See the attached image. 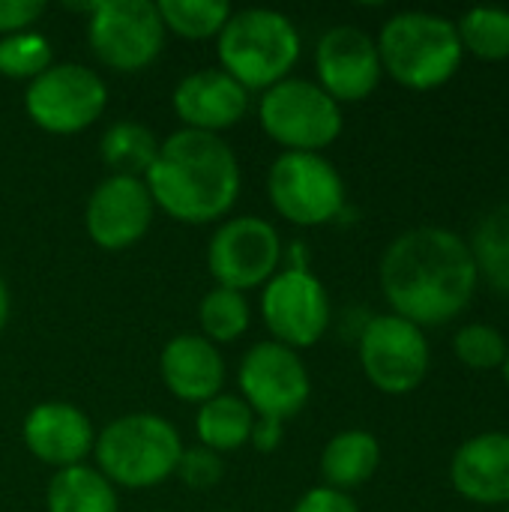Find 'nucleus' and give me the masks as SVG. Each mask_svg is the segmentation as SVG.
Segmentation results:
<instances>
[{
	"label": "nucleus",
	"mask_w": 509,
	"mask_h": 512,
	"mask_svg": "<svg viewBox=\"0 0 509 512\" xmlns=\"http://www.w3.org/2000/svg\"><path fill=\"white\" fill-rule=\"evenodd\" d=\"M378 276L393 315L420 330L459 318L480 285L468 240L435 225L399 234L387 246Z\"/></svg>",
	"instance_id": "nucleus-1"
},
{
	"label": "nucleus",
	"mask_w": 509,
	"mask_h": 512,
	"mask_svg": "<svg viewBox=\"0 0 509 512\" xmlns=\"http://www.w3.org/2000/svg\"><path fill=\"white\" fill-rule=\"evenodd\" d=\"M147 192L177 222H213L237 201V156L219 135L180 129L159 144V156L147 171Z\"/></svg>",
	"instance_id": "nucleus-2"
},
{
	"label": "nucleus",
	"mask_w": 509,
	"mask_h": 512,
	"mask_svg": "<svg viewBox=\"0 0 509 512\" xmlns=\"http://www.w3.org/2000/svg\"><path fill=\"white\" fill-rule=\"evenodd\" d=\"M375 45L381 69L408 90L444 87L465 60L456 21L438 12L408 9L387 18Z\"/></svg>",
	"instance_id": "nucleus-3"
},
{
	"label": "nucleus",
	"mask_w": 509,
	"mask_h": 512,
	"mask_svg": "<svg viewBox=\"0 0 509 512\" xmlns=\"http://www.w3.org/2000/svg\"><path fill=\"white\" fill-rule=\"evenodd\" d=\"M300 57V33L294 21L276 9L231 12L219 33V60L246 93L270 90L285 81Z\"/></svg>",
	"instance_id": "nucleus-4"
},
{
	"label": "nucleus",
	"mask_w": 509,
	"mask_h": 512,
	"mask_svg": "<svg viewBox=\"0 0 509 512\" xmlns=\"http://www.w3.org/2000/svg\"><path fill=\"white\" fill-rule=\"evenodd\" d=\"M99 474L123 489L165 483L183 456L177 429L156 414H126L108 423L93 444Z\"/></svg>",
	"instance_id": "nucleus-5"
},
{
	"label": "nucleus",
	"mask_w": 509,
	"mask_h": 512,
	"mask_svg": "<svg viewBox=\"0 0 509 512\" xmlns=\"http://www.w3.org/2000/svg\"><path fill=\"white\" fill-rule=\"evenodd\" d=\"M258 117L285 153H321L342 132L339 102L306 78H285L264 90Z\"/></svg>",
	"instance_id": "nucleus-6"
},
{
	"label": "nucleus",
	"mask_w": 509,
	"mask_h": 512,
	"mask_svg": "<svg viewBox=\"0 0 509 512\" xmlns=\"http://www.w3.org/2000/svg\"><path fill=\"white\" fill-rule=\"evenodd\" d=\"M87 39L99 63L117 72L150 66L165 45V24L156 3L147 0H99L90 6Z\"/></svg>",
	"instance_id": "nucleus-7"
},
{
	"label": "nucleus",
	"mask_w": 509,
	"mask_h": 512,
	"mask_svg": "<svg viewBox=\"0 0 509 512\" xmlns=\"http://www.w3.org/2000/svg\"><path fill=\"white\" fill-rule=\"evenodd\" d=\"M267 192L276 213L303 228L324 225L345 207V183L321 153H282L270 168Z\"/></svg>",
	"instance_id": "nucleus-8"
},
{
	"label": "nucleus",
	"mask_w": 509,
	"mask_h": 512,
	"mask_svg": "<svg viewBox=\"0 0 509 512\" xmlns=\"http://www.w3.org/2000/svg\"><path fill=\"white\" fill-rule=\"evenodd\" d=\"M105 81L78 63H57L36 75L27 87L24 108L30 120L51 135H75L105 111Z\"/></svg>",
	"instance_id": "nucleus-9"
},
{
	"label": "nucleus",
	"mask_w": 509,
	"mask_h": 512,
	"mask_svg": "<svg viewBox=\"0 0 509 512\" xmlns=\"http://www.w3.org/2000/svg\"><path fill=\"white\" fill-rule=\"evenodd\" d=\"M360 366L369 384L387 396L414 393L432 366L429 339L399 315H378L360 336Z\"/></svg>",
	"instance_id": "nucleus-10"
},
{
	"label": "nucleus",
	"mask_w": 509,
	"mask_h": 512,
	"mask_svg": "<svg viewBox=\"0 0 509 512\" xmlns=\"http://www.w3.org/2000/svg\"><path fill=\"white\" fill-rule=\"evenodd\" d=\"M243 402L258 414V420L282 423L297 417L312 393L309 372L297 351L279 342H258L240 366Z\"/></svg>",
	"instance_id": "nucleus-11"
},
{
	"label": "nucleus",
	"mask_w": 509,
	"mask_h": 512,
	"mask_svg": "<svg viewBox=\"0 0 509 512\" xmlns=\"http://www.w3.org/2000/svg\"><path fill=\"white\" fill-rule=\"evenodd\" d=\"M261 315L267 330L285 348H309L330 327V297L318 276L303 264L270 279L261 297Z\"/></svg>",
	"instance_id": "nucleus-12"
},
{
	"label": "nucleus",
	"mask_w": 509,
	"mask_h": 512,
	"mask_svg": "<svg viewBox=\"0 0 509 512\" xmlns=\"http://www.w3.org/2000/svg\"><path fill=\"white\" fill-rule=\"evenodd\" d=\"M282 255V243L276 228L258 216L228 219L210 240L207 267L219 288L246 291L264 285Z\"/></svg>",
	"instance_id": "nucleus-13"
},
{
	"label": "nucleus",
	"mask_w": 509,
	"mask_h": 512,
	"mask_svg": "<svg viewBox=\"0 0 509 512\" xmlns=\"http://www.w3.org/2000/svg\"><path fill=\"white\" fill-rule=\"evenodd\" d=\"M318 87L336 102H360L375 93L384 69L375 39L351 24L327 30L315 48Z\"/></svg>",
	"instance_id": "nucleus-14"
},
{
	"label": "nucleus",
	"mask_w": 509,
	"mask_h": 512,
	"mask_svg": "<svg viewBox=\"0 0 509 512\" xmlns=\"http://www.w3.org/2000/svg\"><path fill=\"white\" fill-rule=\"evenodd\" d=\"M153 207L156 204L144 180L111 174L87 201V234L96 246L111 252L135 246L153 222Z\"/></svg>",
	"instance_id": "nucleus-15"
},
{
	"label": "nucleus",
	"mask_w": 509,
	"mask_h": 512,
	"mask_svg": "<svg viewBox=\"0 0 509 512\" xmlns=\"http://www.w3.org/2000/svg\"><path fill=\"white\" fill-rule=\"evenodd\" d=\"M450 483L456 495L477 507H507L509 432H480L468 438L450 459Z\"/></svg>",
	"instance_id": "nucleus-16"
},
{
	"label": "nucleus",
	"mask_w": 509,
	"mask_h": 512,
	"mask_svg": "<svg viewBox=\"0 0 509 512\" xmlns=\"http://www.w3.org/2000/svg\"><path fill=\"white\" fill-rule=\"evenodd\" d=\"M24 444L27 450L54 468L81 465L96 444L93 426L84 411L66 402H42L24 420Z\"/></svg>",
	"instance_id": "nucleus-17"
},
{
	"label": "nucleus",
	"mask_w": 509,
	"mask_h": 512,
	"mask_svg": "<svg viewBox=\"0 0 509 512\" xmlns=\"http://www.w3.org/2000/svg\"><path fill=\"white\" fill-rule=\"evenodd\" d=\"M249 108V93L222 69H201L186 75L174 90V111L186 129L219 135L231 129Z\"/></svg>",
	"instance_id": "nucleus-18"
},
{
	"label": "nucleus",
	"mask_w": 509,
	"mask_h": 512,
	"mask_svg": "<svg viewBox=\"0 0 509 512\" xmlns=\"http://www.w3.org/2000/svg\"><path fill=\"white\" fill-rule=\"evenodd\" d=\"M165 387L183 402H210L219 396L225 381V363L216 345L204 336H177L162 348L159 357Z\"/></svg>",
	"instance_id": "nucleus-19"
},
{
	"label": "nucleus",
	"mask_w": 509,
	"mask_h": 512,
	"mask_svg": "<svg viewBox=\"0 0 509 512\" xmlns=\"http://www.w3.org/2000/svg\"><path fill=\"white\" fill-rule=\"evenodd\" d=\"M381 465V444L363 429H348L336 435L321 453V474L330 489L345 492L369 483Z\"/></svg>",
	"instance_id": "nucleus-20"
},
{
	"label": "nucleus",
	"mask_w": 509,
	"mask_h": 512,
	"mask_svg": "<svg viewBox=\"0 0 509 512\" xmlns=\"http://www.w3.org/2000/svg\"><path fill=\"white\" fill-rule=\"evenodd\" d=\"M252 426H255L252 408L243 399L222 396V393L213 396L210 402H204L195 417V432H198L201 444L213 453L240 450L252 438Z\"/></svg>",
	"instance_id": "nucleus-21"
},
{
	"label": "nucleus",
	"mask_w": 509,
	"mask_h": 512,
	"mask_svg": "<svg viewBox=\"0 0 509 512\" xmlns=\"http://www.w3.org/2000/svg\"><path fill=\"white\" fill-rule=\"evenodd\" d=\"M48 512H117V495L99 471L75 465L54 474L48 486Z\"/></svg>",
	"instance_id": "nucleus-22"
},
{
	"label": "nucleus",
	"mask_w": 509,
	"mask_h": 512,
	"mask_svg": "<svg viewBox=\"0 0 509 512\" xmlns=\"http://www.w3.org/2000/svg\"><path fill=\"white\" fill-rule=\"evenodd\" d=\"M468 246L477 264V276L498 294L509 297V201L483 213Z\"/></svg>",
	"instance_id": "nucleus-23"
},
{
	"label": "nucleus",
	"mask_w": 509,
	"mask_h": 512,
	"mask_svg": "<svg viewBox=\"0 0 509 512\" xmlns=\"http://www.w3.org/2000/svg\"><path fill=\"white\" fill-rule=\"evenodd\" d=\"M99 153H102V162L114 174L141 180V174H147L153 168L156 156H159V141L147 126L123 120V123H114L102 135Z\"/></svg>",
	"instance_id": "nucleus-24"
},
{
	"label": "nucleus",
	"mask_w": 509,
	"mask_h": 512,
	"mask_svg": "<svg viewBox=\"0 0 509 512\" xmlns=\"http://www.w3.org/2000/svg\"><path fill=\"white\" fill-rule=\"evenodd\" d=\"M456 30L465 54H474L486 63L509 60V9L474 6L456 21Z\"/></svg>",
	"instance_id": "nucleus-25"
},
{
	"label": "nucleus",
	"mask_w": 509,
	"mask_h": 512,
	"mask_svg": "<svg viewBox=\"0 0 509 512\" xmlns=\"http://www.w3.org/2000/svg\"><path fill=\"white\" fill-rule=\"evenodd\" d=\"M156 9L165 30H174L183 39L219 36L231 18V6L222 0H159Z\"/></svg>",
	"instance_id": "nucleus-26"
},
{
	"label": "nucleus",
	"mask_w": 509,
	"mask_h": 512,
	"mask_svg": "<svg viewBox=\"0 0 509 512\" xmlns=\"http://www.w3.org/2000/svg\"><path fill=\"white\" fill-rule=\"evenodd\" d=\"M198 318H201V330L207 333L204 339H210V342H234L249 327V303H246V297L240 291L213 288L201 300Z\"/></svg>",
	"instance_id": "nucleus-27"
},
{
	"label": "nucleus",
	"mask_w": 509,
	"mask_h": 512,
	"mask_svg": "<svg viewBox=\"0 0 509 512\" xmlns=\"http://www.w3.org/2000/svg\"><path fill=\"white\" fill-rule=\"evenodd\" d=\"M51 66V42L42 33H12L0 39V75L36 78Z\"/></svg>",
	"instance_id": "nucleus-28"
},
{
	"label": "nucleus",
	"mask_w": 509,
	"mask_h": 512,
	"mask_svg": "<svg viewBox=\"0 0 509 512\" xmlns=\"http://www.w3.org/2000/svg\"><path fill=\"white\" fill-rule=\"evenodd\" d=\"M507 348L504 333L492 324H465L453 339V351L459 363L477 372L501 369L507 360Z\"/></svg>",
	"instance_id": "nucleus-29"
},
{
	"label": "nucleus",
	"mask_w": 509,
	"mask_h": 512,
	"mask_svg": "<svg viewBox=\"0 0 509 512\" xmlns=\"http://www.w3.org/2000/svg\"><path fill=\"white\" fill-rule=\"evenodd\" d=\"M174 474H180V480L192 489H210L222 480L225 465H222L219 453H213L207 447H195V450H183Z\"/></svg>",
	"instance_id": "nucleus-30"
},
{
	"label": "nucleus",
	"mask_w": 509,
	"mask_h": 512,
	"mask_svg": "<svg viewBox=\"0 0 509 512\" xmlns=\"http://www.w3.org/2000/svg\"><path fill=\"white\" fill-rule=\"evenodd\" d=\"M42 12L45 6L39 0H0V33H24L33 21H39Z\"/></svg>",
	"instance_id": "nucleus-31"
},
{
	"label": "nucleus",
	"mask_w": 509,
	"mask_h": 512,
	"mask_svg": "<svg viewBox=\"0 0 509 512\" xmlns=\"http://www.w3.org/2000/svg\"><path fill=\"white\" fill-rule=\"evenodd\" d=\"M294 512H360L357 504L345 495V492H336L330 486H318L312 492H306L300 498V504L294 507Z\"/></svg>",
	"instance_id": "nucleus-32"
},
{
	"label": "nucleus",
	"mask_w": 509,
	"mask_h": 512,
	"mask_svg": "<svg viewBox=\"0 0 509 512\" xmlns=\"http://www.w3.org/2000/svg\"><path fill=\"white\" fill-rule=\"evenodd\" d=\"M258 450L264 453H273L282 441V423H273V420H258L252 426V438H249Z\"/></svg>",
	"instance_id": "nucleus-33"
},
{
	"label": "nucleus",
	"mask_w": 509,
	"mask_h": 512,
	"mask_svg": "<svg viewBox=\"0 0 509 512\" xmlns=\"http://www.w3.org/2000/svg\"><path fill=\"white\" fill-rule=\"evenodd\" d=\"M6 321H9V291H6V285L0 279V333L6 327Z\"/></svg>",
	"instance_id": "nucleus-34"
},
{
	"label": "nucleus",
	"mask_w": 509,
	"mask_h": 512,
	"mask_svg": "<svg viewBox=\"0 0 509 512\" xmlns=\"http://www.w3.org/2000/svg\"><path fill=\"white\" fill-rule=\"evenodd\" d=\"M501 372H504V381H507V387H509V348H507V360H504Z\"/></svg>",
	"instance_id": "nucleus-35"
},
{
	"label": "nucleus",
	"mask_w": 509,
	"mask_h": 512,
	"mask_svg": "<svg viewBox=\"0 0 509 512\" xmlns=\"http://www.w3.org/2000/svg\"><path fill=\"white\" fill-rule=\"evenodd\" d=\"M504 512H509V504H507V510H504Z\"/></svg>",
	"instance_id": "nucleus-36"
},
{
	"label": "nucleus",
	"mask_w": 509,
	"mask_h": 512,
	"mask_svg": "<svg viewBox=\"0 0 509 512\" xmlns=\"http://www.w3.org/2000/svg\"><path fill=\"white\" fill-rule=\"evenodd\" d=\"M228 512H231V510H228Z\"/></svg>",
	"instance_id": "nucleus-37"
}]
</instances>
